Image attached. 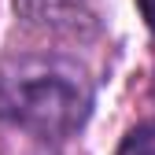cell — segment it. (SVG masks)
<instances>
[{
    "mask_svg": "<svg viewBox=\"0 0 155 155\" xmlns=\"http://www.w3.org/2000/svg\"><path fill=\"white\" fill-rule=\"evenodd\" d=\"M92 78L63 52L0 59V122L45 140H67L92 114Z\"/></svg>",
    "mask_w": 155,
    "mask_h": 155,
    "instance_id": "cell-1",
    "label": "cell"
},
{
    "mask_svg": "<svg viewBox=\"0 0 155 155\" xmlns=\"http://www.w3.org/2000/svg\"><path fill=\"white\" fill-rule=\"evenodd\" d=\"M15 15L30 30L67 41H85L100 33V18L85 0H15Z\"/></svg>",
    "mask_w": 155,
    "mask_h": 155,
    "instance_id": "cell-2",
    "label": "cell"
},
{
    "mask_svg": "<svg viewBox=\"0 0 155 155\" xmlns=\"http://www.w3.org/2000/svg\"><path fill=\"white\" fill-rule=\"evenodd\" d=\"M114 155H155V118L137 122L133 129H126V137L118 140Z\"/></svg>",
    "mask_w": 155,
    "mask_h": 155,
    "instance_id": "cell-3",
    "label": "cell"
},
{
    "mask_svg": "<svg viewBox=\"0 0 155 155\" xmlns=\"http://www.w3.org/2000/svg\"><path fill=\"white\" fill-rule=\"evenodd\" d=\"M137 11H140L144 22H148V30L155 33V0H137Z\"/></svg>",
    "mask_w": 155,
    "mask_h": 155,
    "instance_id": "cell-4",
    "label": "cell"
}]
</instances>
